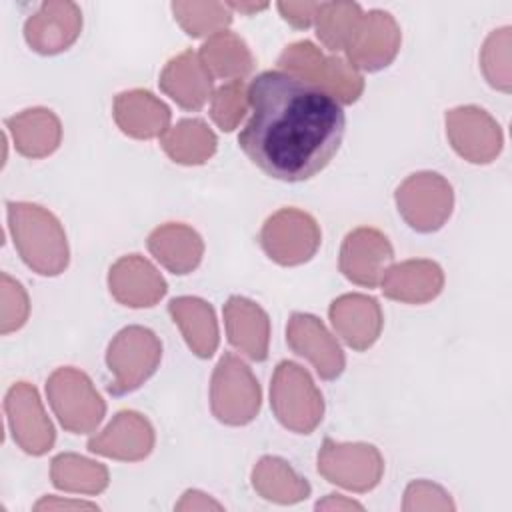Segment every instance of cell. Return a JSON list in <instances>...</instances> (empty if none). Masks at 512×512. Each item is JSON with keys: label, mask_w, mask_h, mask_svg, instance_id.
Wrapping results in <instances>:
<instances>
[{"label": "cell", "mask_w": 512, "mask_h": 512, "mask_svg": "<svg viewBox=\"0 0 512 512\" xmlns=\"http://www.w3.org/2000/svg\"><path fill=\"white\" fill-rule=\"evenodd\" d=\"M172 12L186 34L194 38L216 34L232 20L228 4L222 2H172Z\"/></svg>", "instance_id": "cell-32"}, {"label": "cell", "mask_w": 512, "mask_h": 512, "mask_svg": "<svg viewBox=\"0 0 512 512\" xmlns=\"http://www.w3.org/2000/svg\"><path fill=\"white\" fill-rule=\"evenodd\" d=\"M200 58L208 72L224 80H242L254 68V56L246 42L234 32L220 30L200 48Z\"/></svg>", "instance_id": "cell-27"}, {"label": "cell", "mask_w": 512, "mask_h": 512, "mask_svg": "<svg viewBox=\"0 0 512 512\" xmlns=\"http://www.w3.org/2000/svg\"><path fill=\"white\" fill-rule=\"evenodd\" d=\"M112 296L130 308L154 306L166 294V282L158 270L138 254L120 258L108 274Z\"/></svg>", "instance_id": "cell-18"}, {"label": "cell", "mask_w": 512, "mask_h": 512, "mask_svg": "<svg viewBox=\"0 0 512 512\" xmlns=\"http://www.w3.org/2000/svg\"><path fill=\"white\" fill-rule=\"evenodd\" d=\"M8 226L22 260L42 276H56L68 266L66 234L58 218L38 204L8 202Z\"/></svg>", "instance_id": "cell-2"}, {"label": "cell", "mask_w": 512, "mask_h": 512, "mask_svg": "<svg viewBox=\"0 0 512 512\" xmlns=\"http://www.w3.org/2000/svg\"><path fill=\"white\" fill-rule=\"evenodd\" d=\"M288 346L304 356L324 380H334L344 370V352L326 330V326L312 314L296 312L290 316L286 326Z\"/></svg>", "instance_id": "cell-15"}, {"label": "cell", "mask_w": 512, "mask_h": 512, "mask_svg": "<svg viewBox=\"0 0 512 512\" xmlns=\"http://www.w3.org/2000/svg\"><path fill=\"white\" fill-rule=\"evenodd\" d=\"M148 248L154 258L174 274L192 272L204 254V242L196 230L186 224H164L148 236Z\"/></svg>", "instance_id": "cell-24"}, {"label": "cell", "mask_w": 512, "mask_h": 512, "mask_svg": "<svg viewBox=\"0 0 512 512\" xmlns=\"http://www.w3.org/2000/svg\"><path fill=\"white\" fill-rule=\"evenodd\" d=\"M252 484L260 496L280 504H294L310 496V484L276 456H264L256 464Z\"/></svg>", "instance_id": "cell-28"}, {"label": "cell", "mask_w": 512, "mask_h": 512, "mask_svg": "<svg viewBox=\"0 0 512 512\" xmlns=\"http://www.w3.org/2000/svg\"><path fill=\"white\" fill-rule=\"evenodd\" d=\"M246 94L250 120L238 144L264 174L304 182L330 164L346 128L336 98L284 70L260 72Z\"/></svg>", "instance_id": "cell-1"}, {"label": "cell", "mask_w": 512, "mask_h": 512, "mask_svg": "<svg viewBox=\"0 0 512 512\" xmlns=\"http://www.w3.org/2000/svg\"><path fill=\"white\" fill-rule=\"evenodd\" d=\"M318 510H362V504L354 502V500H344V496L340 494H328L326 500L316 504Z\"/></svg>", "instance_id": "cell-39"}, {"label": "cell", "mask_w": 512, "mask_h": 512, "mask_svg": "<svg viewBox=\"0 0 512 512\" xmlns=\"http://www.w3.org/2000/svg\"><path fill=\"white\" fill-rule=\"evenodd\" d=\"M154 430L150 422L132 410H122L102 430L88 440V450L114 460H142L152 452Z\"/></svg>", "instance_id": "cell-17"}, {"label": "cell", "mask_w": 512, "mask_h": 512, "mask_svg": "<svg viewBox=\"0 0 512 512\" xmlns=\"http://www.w3.org/2000/svg\"><path fill=\"white\" fill-rule=\"evenodd\" d=\"M330 320L340 338L354 350L370 348L382 330V310L376 298L344 294L330 304Z\"/></svg>", "instance_id": "cell-19"}, {"label": "cell", "mask_w": 512, "mask_h": 512, "mask_svg": "<svg viewBox=\"0 0 512 512\" xmlns=\"http://www.w3.org/2000/svg\"><path fill=\"white\" fill-rule=\"evenodd\" d=\"M360 18L362 10L354 2H320V8L314 18L316 36L328 50H344Z\"/></svg>", "instance_id": "cell-31"}, {"label": "cell", "mask_w": 512, "mask_h": 512, "mask_svg": "<svg viewBox=\"0 0 512 512\" xmlns=\"http://www.w3.org/2000/svg\"><path fill=\"white\" fill-rule=\"evenodd\" d=\"M400 48V28L396 20L382 10L362 14L344 52L354 68L376 72L388 66Z\"/></svg>", "instance_id": "cell-12"}, {"label": "cell", "mask_w": 512, "mask_h": 512, "mask_svg": "<svg viewBox=\"0 0 512 512\" xmlns=\"http://www.w3.org/2000/svg\"><path fill=\"white\" fill-rule=\"evenodd\" d=\"M446 134L454 150L474 164L492 162L502 148L500 126L476 106L446 112Z\"/></svg>", "instance_id": "cell-13"}, {"label": "cell", "mask_w": 512, "mask_h": 512, "mask_svg": "<svg viewBox=\"0 0 512 512\" xmlns=\"http://www.w3.org/2000/svg\"><path fill=\"white\" fill-rule=\"evenodd\" d=\"M268 4H244V2H230L228 8L232 10H238V12H246V14H252V12H258V10H264Z\"/></svg>", "instance_id": "cell-41"}, {"label": "cell", "mask_w": 512, "mask_h": 512, "mask_svg": "<svg viewBox=\"0 0 512 512\" xmlns=\"http://www.w3.org/2000/svg\"><path fill=\"white\" fill-rule=\"evenodd\" d=\"M210 402L214 416L230 426H242L260 410V386L252 370L234 354H224L214 368Z\"/></svg>", "instance_id": "cell-7"}, {"label": "cell", "mask_w": 512, "mask_h": 512, "mask_svg": "<svg viewBox=\"0 0 512 512\" xmlns=\"http://www.w3.org/2000/svg\"><path fill=\"white\" fill-rule=\"evenodd\" d=\"M6 128L12 134L16 150L26 158H44L52 154L62 138L60 120L46 108H28L6 118Z\"/></svg>", "instance_id": "cell-25"}, {"label": "cell", "mask_w": 512, "mask_h": 512, "mask_svg": "<svg viewBox=\"0 0 512 512\" xmlns=\"http://www.w3.org/2000/svg\"><path fill=\"white\" fill-rule=\"evenodd\" d=\"M224 324L230 344L250 360L262 362L268 356L270 320L268 314L252 300L232 296L224 304Z\"/></svg>", "instance_id": "cell-20"}, {"label": "cell", "mask_w": 512, "mask_h": 512, "mask_svg": "<svg viewBox=\"0 0 512 512\" xmlns=\"http://www.w3.org/2000/svg\"><path fill=\"white\" fill-rule=\"evenodd\" d=\"M82 14L74 2H44L24 24L26 42L40 54L66 50L80 34Z\"/></svg>", "instance_id": "cell-16"}, {"label": "cell", "mask_w": 512, "mask_h": 512, "mask_svg": "<svg viewBox=\"0 0 512 512\" xmlns=\"http://www.w3.org/2000/svg\"><path fill=\"white\" fill-rule=\"evenodd\" d=\"M54 508L78 510V508H98V506L90 502H72V500H54V498H44L34 506V510H54Z\"/></svg>", "instance_id": "cell-40"}, {"label": "cell", "mask_w": 512, "mask_h": 512, "mask_svg": "<svg viewBox=\"0 0 512 512\" xmlns=\"http://www.w3.org/2000/svg\"><path fill=\"white\" fill-rule=\"evenodd\" d=\"M168 312L180 326L188 346L200 358H210L218 346V324L208 302L192 296L170 300Z\"/></svg>", "instance_id": "cell-26"}, {"label": "cell", "mask_w": 512, "mask_h": 512, "mask_svg": "<svg viewBox=\"0 0 512 512\" xmlns=\"http://www.w3.org/2000/svg\"><path fill=\"white\" fill-rule=\"evenodd\" d=\"M270 404L280 424L296 434H310L324 414L322 394L310 374L290 360L280 362L274 372Z\"/></svg>", "instance_id": "cell-4"}, {"label": "cell", "mask_w": 512, "mask_h": 512, "mask_svg": "<svg viewBox=\"0 0 512 512\" xmlns=\"http://www.w3.org/2000/svg\"><path fill=\"white\" fill-rule=\"evenodd\" d=\"M164 152L178 164H204L216 152L214 132L198 118L180 120L162 136Z\"/></svg>", "instance_id": "cell-29"}, {"label": "cell", "mask_w": 512, "mask_h": 512, "mask_svg": "<svg viewBox=\"0 0 512 512\" xmlns=\"http://www.w3.org/2000/svg\"><path fill=\"white\" fill-rule=\"evenodd\" d=\"M392 258V246L382 232L376 228H356L342 242L340 270L350 282L364 288H376Z\"/></svg>", "instance_id": "cell-14"}, {"label": "cell", "mask_w": 512, "mask_h": 512, "mask_svg": "<svg viewBox=\"0 0 512 512\" xmlns=\"http://www.w3.org/2000/svg\"><path fill=\"white\" fill-rule=\"evenodd\" d=\"M248 108V94L242 80H232L220 86L212 96L210 116L226 132L234 130Z\"/></svg>", "instance_id": "cell-33"}, {"label": "cell", "mask_w": 512, "mask_h": 512, "mask_svg": "<svg viewBox=\"0 0 512 512\" xmlns=\"http://www.w3.org/2000/svg\"><path fill=\"white\" fill-rule=\"evenodd\" d=\"M416 508H424V510H430V508H444L446 510L448 508V510H454V504L450 502L448 494L440 486L418 480V482H412L408 486L406 500H404V510H416Z\"/></svg>", "instance_id": "cell-36"}, {"label": "cell", "mask_w": 512, "mask_h": 512, "mask_svg": "<svg viewBox=\"0 0 512 512\" xmlns=\"http://www.w3.org/2000/svg\"><path fill=\"white\" fill-rule=\"evenodd\" d=\"M208 508H214V510H222V504L214 502L212 498H208L206 494L198 492V490H188L182 498V502L176 504V510H208Z\"/></svg>", "instance_id": "cell-38"}, {"label": "cell", "mask_w": 512, "mask_h": 512, "mask_svg": "<svg viewBox=\"0 0 512 512\" xmlns=\"http://www.w3.org/2000/svg\"><path fill=\"white\" fill-rule=\"evenodd\" d=\"M508 46H510V28L494 30L482 50V68L488 78V82L494 88H500L504 92L510 90V58H508Z\"/></svg>", "instance_id": "cell-34"}, {"label": "cell", "mask_w": 512, "mask_h": 512, "mask_svg": "<svg viewBox=\"0 0 512 512\" xmlns=\"http://www.w3.org/2000/svg\"><path fill=\"white\" fill-rule=\"evenodd\" d=\"M260 244L270 260L282 266H296L316 254L320 228L310 214L296 208H282L264 222Z\"/></svg>", "instance_id": "cell-8"}, {"label": "cell", "mask_w": 512, "mask_h": 512, "mask_svg": "<svg viewBox=\"0 0 512 512\" xmlns=\"http://www.w3.org/2000/svg\"><path fill=\"white\" fill-rule=\"evenodd\" d=\"M6 418L14 436V442L28 454L40 456L54 444V426L48 420L40 396L28 382L14 384L4 400Z\"/></svg>", "instance_id": "cell-11"}, {"label": "cell", "mask_w": 512, "mask_h": 512, "mask_svg": "<svg viewBox=\"0 0 512 512\" xmlns=\"http://www.w3.org/2000/svg\"><path fill=\"white\" fill-rule=\"evenodd\" d=\"M280 70L306 80L340 104H352L364 90V80L358 70L338 56H324L312 42L302 40L290 44L278 58Z\"/></svg>", "instance_id": "cell-3"}, {"label": "cell", "mask_w": 512, "mask_h": 512, "mask_svg": "<svg viewBox=\"0 0 512 512\" xmlns=\"http://www.w3.org/2000/svg\"><path fill=\"white\" fill-rule=\"evenodd\" d=\"M160 358L162 344L152 330L142 326L120 330L106 354L110 372H114V382L108 384V392L120 396L140 388L156 372Z\"/></svg>", "instance_id": "cell-5"}, {"label": "cell", "mask_w": 512, "mask_h": 512, "mask_svg": "<svg viewBox=\"0 0 512 512\" xmlns=\"http://www.w3.org/2000/svg\"><path fill=\"white\" fill-rule=\"evenodd\" d=\"M50 476L56 488L66 492L98 494L108 486V470L76 454H60L52 460Z\"/></svg>", "instance_id": "cell-30"}, {"label": "cell", "mask_w": 512, "mask_h": 512, "mask_svg": "<svg viewBox=\"0 0 512 512\" xmlns=\"http://www.w3.org/2000/svg\"><path fill=\"white\" fill-rule=\"evenodd\" d=\"M48 402L60 424L72 434L92 432L104 418L106 404L90 378L72 368H58L46 382Z\"/></svg>", "instance_id": "cell-6"}, {"label": "cell", "mask_w": 512, "mask_h": 512, "mask_svg": "<svg viewBox=\"0 0 512 512\" xmlns=\"http://www.w3.org/2000/svg\"><path fill=\"white\" fill-rule=\"evenodd\" d=\"M382 292L400 302L422 304L436 298L444 286L442 268L432 260H408L386 270Z\"/></svg>", "instance_id": "cell-23"}, {"label": "cell", "mask_w": 512, "mask_h": 512, "mask_svg": "<svg viewBox=\"0 0 512 512\" xmlns=\"http://www.w3.org/2000/svg\"><path fill=\"white\" fill-rule=\"evenodd\" d=\"M114 120L132 138H156L168 132L170 110L148 90L122 92L114 100Z\"/></svg>", "instance_id": "cell-22"}, {"label": "cell", "mask_w": 512, "mask_h": 512, "mask_svg": "<svg viewBox=\"0 0 512 512\" xmlns=\"http://www.w3.org/2000/svg\"><path fill=\"white\" fill-rule=\"evenodd\" d=\"M318 472L332 484L366 492L380 482L384 460L372 444H336L326 438L318 452Z\"/></svg>", "instance_id": "cell-10"}, {"label": "cell", "mask_w": 512, "mask_h": 512, "mask_svg": "<svg viewBox=\"0 0 512 512\" xmlns=\"http://www.w3.org/2000/svg\"><path fill=\"white\" fill-rule=\"evenodd\" d=\"M2 304H0V332L8 334L18 330L26 318H28V296L22 288L20 282H16L14 278H10L6 272H2Z\"/></svg>", "instance_id": "cell-35"}, {"label": "cell", "mask_w": 512, "mask_h": 512, "mask_svg": "<svg viewBox=\"0 0 512 512\" xmlns=\"http://www.w3.org/2000/svg\"><path fill=\"white\" fill-rule=\"evenodd\" d=\"M160 88L184 110H200L212 94V74L200 54L186 50L166 64Z\"/></svg>", "instance_id": "cell-21"}, {"label": "cell", "mask_w": 512, "mask_h": 512, "mask_svg": "<svg viewBox=\"0 0 512 512\" xmlns=\"http://www.w3.org/2000/svg\"><path fill=\"white\" fill-rule=\"evenodd\" d=\"M452 202V186L436 172L412 174L396 190L398 212L418 232L442 228L452 212Z\"/></svg>", "instance_id": "cell-9"}, {"label": "cell", "mask_w": 512, "mask_h": 512, "mask_svg": "<svg viewBox=\"0 0 512 512\" xmlns=\"http://www.w3.org/2000/svg\"><path fill=\"white\" fill-rule=\"evenodd\" d=\"M318 8L320 2H278L282 18L296 28H308L316 18Z\"/></svg>", "instance_id": "cell-37"}]
</instances>
